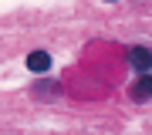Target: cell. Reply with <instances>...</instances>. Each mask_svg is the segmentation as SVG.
Masks as SVG:
<instances>
[{"label": "cell", "instance_id": "cell-1", "mask_svg": "<svg viewBox=\"0 0 152 135\" xmlns=\"http://www.w3.org/2000/svg\"><path fill=\"white\" fill-rule=\"evenodd\" d=\"M129 61H132V68H135V71L145 74V71L152 68V51H149V47H132V51H129Z\"/></svg>", "mask_w": 152, "mask_h": 135}, {"label": "cell", "instance_id": "cell-2", "mask_svg": "<svg viewBox=\"0 0 152 135\" xmlns=\"http://www.w3.org/2000/svg\"><path fill=\"white\" fill-rule=\"evenodd\" d=\"M27 68L34 71V74L51 71V54H48V51H31V54H27Z\"/></svg>", "mask_w": 152, "mask_h": 135}, {"label": "cell", "instance_id": "cell-3", "mask_svg": "<svg viewBox=\"0 0 152 135\" xmlns=\"http://www.w3.org/2000/svg\"><path fill=\"white\" fill-rule=\"evenodd\" d=\"M149 95H152V74H142L135 85H132V98L142 101V98H149Z\"/></svg>", "mask_w": 152, "mask_h": 135}]
</instances>
